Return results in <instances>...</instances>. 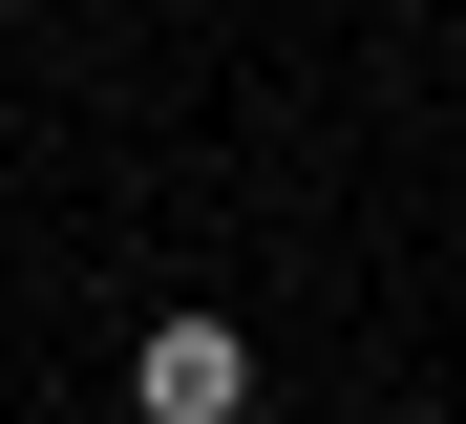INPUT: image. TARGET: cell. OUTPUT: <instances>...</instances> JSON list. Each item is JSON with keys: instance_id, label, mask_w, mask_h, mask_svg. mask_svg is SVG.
<instances>
[{"instance_id": "1", "label": "cell", "mask_w": 466, "mask_h": 424, "mask_svg": "<svg viewBox=\"0 0 466 424\" xmlns=\"http://www.w3.org/2000/svg\"><path fill=\"white\" fill-rule=\"evenodd\" d=\"M127 424H255V318L170 297V318L127 339Z\"/></svg>"}]
</instances>
